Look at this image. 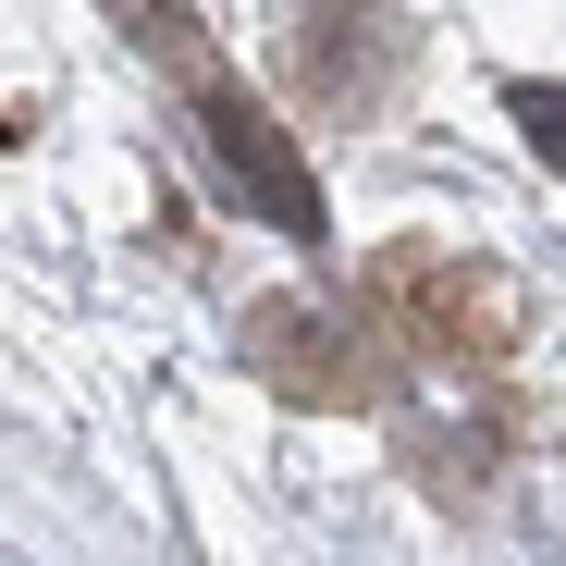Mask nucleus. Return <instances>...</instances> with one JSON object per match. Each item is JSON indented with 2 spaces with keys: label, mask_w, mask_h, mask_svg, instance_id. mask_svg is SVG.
<instances>
[{
  "label": "nucleus",
  "mask_w": 566,
  "mask_h": 566,
  "mask_svg": "<svg viewBox=\"0 0 566 566\" xmlns=\"http://www.w3.org/2000/svg\"><path fill=\"white\" fill-rule=\"evenodd\" d=\"M210 136H222V160L259 185V198L283 210V234H321V198H308V172L283 160V136H271V112H247V99H210Z\"/></svg>",
  "instance_id": "nucleus-1"
},
{
  "label": "nucleus",
  "mask_w": 566,
  "mask_h": 566,
  "mask_svg": "<svg viewBox=\"0 0 566 566\" xmlns=\"http://www.w3.org/2000/svg\"><path fill=\"white\" fill-rule=\"evenodd\" d=\"M517 124H530V148L566 160V86H517Z\"/></svg>",
  "instance_id": "nucleus-2"
}]
</instances>
